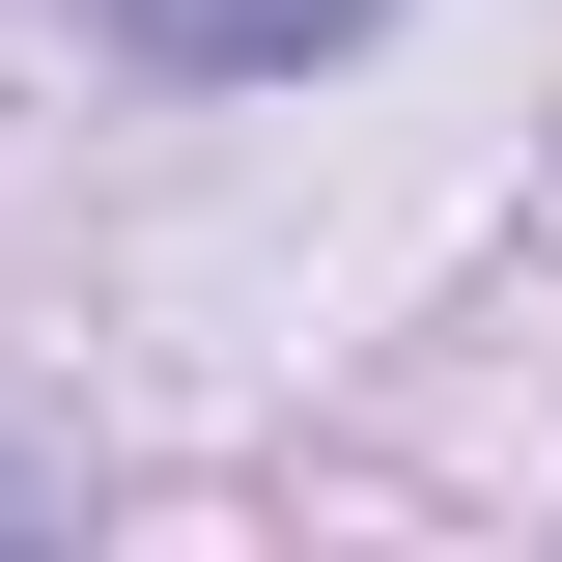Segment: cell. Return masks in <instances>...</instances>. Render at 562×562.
<instances>
[{"label": "cell", "mask_w": 562, "mask_h": 562, "mask_svg": "<svg viewBox=\"0 0 562 562\" xmlns=\"http://www.w3.org/2000/svg\"><path fill=\"white\" fill-rule=\"evenodd\" d=\"M366 0H113V57H169V85H281V57H338Z\"/></svg>", "instance_id": "6da1fadb"}]
</instances>
